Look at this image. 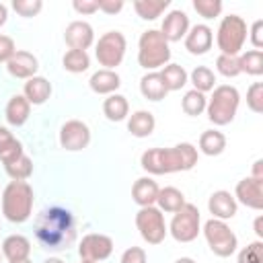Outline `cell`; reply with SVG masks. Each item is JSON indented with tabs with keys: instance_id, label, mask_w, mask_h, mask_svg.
I'll return each instance as SVG.
<instances>
[{
	"instance_id": "14",
	"label": "cell",
	"mask_w": 263,
	"mask_h": 263,
	"mask_svg": "<svg viewBox=\"0 0 263 263\" xmlns=\"http://www.w3.org/2000/svg\"><path fill=\"white\" fill-rule=\"evenodd\" d=\"M64 39L70 45V49H82V51H86L92 45V41H95V33H92V27L86 21H74V23H70L66 27Z\"/></svg>"
},
{
	"instance_id": "51",
	"label": "cell",
	"mask_w": 263,
	"mask_h": 263,
	"mask_svg": "<svg viewBox=\"0 0 263 263\" xmlns=\"http://www.w3.org/2000/svg\"><path fill=\"white\" fill-rule=\"evenodd\" d=\"M175 263H195L193 259H189V257H181V259H177Z\"/></svg>"
},
{
	"instance_id": "36",
	"label": "cell",
	"mask_w": 263,
	"mask_h": 263,
	"mask_svg": "<svg viewBox=\"0 0 263 263\" xmlns=\"http://www.w3.org/2000/svg\"><path fill=\"white\" fill-rule=\"evenodd\" d=\"M216 68L226 78H234V76L240 74V64H238V58L236 55H224V53H220L218 60H216Z\"/></svg>"
},
{
	"instance_id": "2",
	"label": "cell",
	"mask_w": 263,
	"mask_h": 263,
	"mask_svg": "<svg viewBox=\"0 0 263 263\" xmlns=\"http://www.w3.org/2000/svg\"><path fill=\"white\" fill-rule=\"evenodd\" d=\"M35 232L39 242L45 249H51V251L68 249V245L74 240L72 214L64 208H49L39 216L35 224Z\"/></svg>"
},
{
	"instance_id": "18",
	"label": "cell",
	"mask_w": 263,
	"mask_h": 263,
	"mask_svg": "<svg viewBox=\"0 0 263 263\" xmlns=\"http://www.w3.org/2000/svg\"><path fill=\"white\" fill-rule=\"evenodd\" d=\"M212 41H214V35H212V29L208 25H195L185 35V47L195 55L205 53L212 47Z\"/></svg>"
},
{
	"instance_id": "27",
	"label": "cell",
	"mask_w": 263,
	"mask_h": 263,
	"mask_svg": "<svg viewBox=\"0 0 263 263\" xmlns=\"http://www.w3.org/2000/svg\"><path fill=\"white\" fill-rule=\"evenodd\" d=\"M226 148V138L218 129H208L199 136V150L208 156H218Z\"/></svg>"
},
{
	"instance_id": "44",
	"label": "cell",
	"mask_w": 263,
	"mask_h": 263,
	"mask_svg": "<svg viewBox=\"0 0 263 263\" xmlns=\"http://www.w3.org/2000/svg\"><path fill=\"white\" fill-rule=\"evenodd\" d=\"M74 10L80 12V14H92L99 10V2L97 0H74L72 2Z\"/></svg>"
},
{
	"instance_id": "9",
	"label": "cell",
	"mask_w": 263,
	"mask_h": 263,
	"mask_svg": "<svg viewBox=\"0 0 263 263\" xmlns=\"http://www.w3.org/2000/svg\"><path fill=\"white\" fill-rule=\"evenodd\" d=\"M171 234L179 242H191L199 234V210L193 203H185L175 212L171 220Z\"/></svg>"
},
{
	"instance_id": "6",
	"label": "cell",
	"mask_w": 263,
	"mask_h": 263,
	"mask_svg": "<svg viewBox=\"0 0 263 263\" xmlns=\"http://www.w3.org/2000/svg\"><path fill=\"white\" fill-rule=\"evenodd\" d=\"M247 39V23L242 21V16L238 14H228L222 18L220 27H218V47L224 55H236Z\"/></svg>"
},
{
	"instance_id": "46",
	"label": "cell",
	"mask_w": 263,
	"mask_h": 263,
	"mask_svg": "<svg viewBox=\"0 0 263 263\" xmlns=\"http://www.w3.org/2000/svg\"><path fill=\"white\" fill-rule=\"evenodd\" d=\"M97 2H99V10L107 14H115L123 8V0H97Z\"/></svg>"
},
{
	"instance_id": "31",
	"label": "cell",
	"mask_w": 263,
	"mask_h": 263,
	"mask_svg": "<svg viewBox=\"0 0 263 263\" xmlns=\"http://www.w3.org/2000/svg\"><path fill=\"white\" fill-rule=\"evenodd\" d=\"M166 6H168V0H136L134 2L138 16H142L146 21H154L156 16H160V12Z\"/></svg>"
},
{
	"instance_id": "47",
	"label": "cell",
	"mask_w": 263,
	"mask_h": 263,
	"mask_svg": "<svg viewBox=\"0 0 263 263\" xmlns=\"http://www.w3.org/2000/svg\"><path fill=\"white\" fill-rule=\"evenodd\" d=\"M10 138H12V134H10L6 127H2V125H0V148H2Z\"/></svg>"
},
{
	"instance_id": "19",
	"label": "cell",
	"mask_w": 263,
	"mask_h": 263,
	"mask_svg": "<svg viewBox=\"0 0 263 263\" xmlns=\"http://www.w3.org/2000/svg\"><path fill=\"white\" fill-rule=\"evenodd\" d=\"M158 185L156 181L148 179V177H142L134 183L132 187V197L134 201L140 205V208H148V205H154L156 203V197H158Z\"/></svg>"
},
{
	"instance_id": "15",
	"label": "cell",
	"mask_w": 263,
	"mask_h": 263,
	"mask_svg": "<svg viewBox=\"0 0 263 263\" xmlns=\"http://www.w3.org/2000/svg\"><path fill=\"white\" fill-rule=\"evenodd\" d=\"M189 31V16L183 10H171L162 21V37L166 41H181Z\"/></svg>"
},
{
	"instance_id": "25",
	"label": "cell",
	"mask_w": 263,
	"mask_h": 263,
	"mask_svg": "<svg viewBox=\"0 0 263 263\" xmlns=\"http://www.w3.org/2000/svg\"><path fill=\"white\" fill-rule=\"evenodd\" d=\"M154 125H156V121H154V115L150 111H136V113H132V117L127 121V129L136 138L150 136L154 132Z\"/></svg>"
},
{
	"instance_id": "22",
	"label": "cell",
	"mask_w": 263,
	"mask_h": 263,
	"mask_svg": "<svg viewBox=\"0 0 263 263\" xmlns=\"http://www.w3.org/2000/svg\"><path fill=\"white\" fill-rule=\"evenodd\" d=\"M88 84L97 95H111L113 90L119 88L121 80H119V74L113 70H99L90 76Z\"/></svg>"
},
{
	"instance_id": "40",
	"label": "cell",
	"mask_w": 263,
	"mask_h": 263,
	"mask_svg": "<svg viewBox=\"0 0 263 263\" xmlns=\"http://www.w3.org/2000/svg\"><path fill=\"white\" fill-rule=\"evenodd\" d=\"M193 8L203 18H214L222 12V2L220 0H193Z\"/></svg>"
},
{
	"instance_id": "5",
	"label": "cell",
	"mask_w": 263,
	"mask_h": 263,
	"mask_svg": "<svg viewBox=\"0 0 263 263\" xmlns=\"http://www.w3.org/2000/svg\"><path fill=\"white\" fill-rule=\"evenodd\" d=\"M240 103V95L234 86L230 84H220L214 88L212 99L208 101L205 109H208V117L212 123L216 125H226L234 119L236 109Z\"/></svg>"
},
{
	"instance_id": "21",
	"label": "cell",
	"mask_w": 263,
	"mask_h": 263,
	"mask_svg": "<svg viewBox=\"0 0 263 263\" xmlns=\"http://www.w3.org/2000/svg\"><path fill=\"white\" fill-rule=\"evenodd\" d=\"M51 95V84L43 76H33L25 82V99L31 105H43Z\"/></svg>"
},
{
	"instance_id": "45",
	"label": "cell",
	"mask_w": 263,
	"mask_h": 263,
	"mask_svg": "<svg viewBox=\"0 0 263 263\" xmlns=\"http://www.w3.org/2000/svg\"><path fill=\"white\" fill-rule=\"evenodd\" d=\"M251 41L255 45V49L263 47V21H255L251 27Z\"/></svg>"
},
{
	"instance_id": "49",
	"label": "cell",
	"mask_w": 263,
	"mask_h": 263,
	"mask_svg": "<svg viewBox=\"0 0 263 263\" xmlns=\"http://www.w3.org/2000/svg\"><path fill=\"white\" fill-rule=\"evenodd\" d=\"M261 224H263V218L259 216V218L255 220V232H257V236H263V226H261Z\"/></svg>"
},
{
	"instance_id": "11",
	"label": "cell",
	"mask_w": 263,
	"mask_h": 263,
	"mask_svg": "<svg viewBox=\"0 0 263 263\" xmlns=\"http://www.w3.org/2000/svg\"><path fill=\"white\" fill-rule=\"evenodd\" d=\"M90 142V129L78 119H70L60 129V144L66 150H82Z\"/></svg>"
},
{
	"instance_id": "26",
	"label": "cell",
	"mask_w": 263,
	"mask_h": 263,
	"mask_svg": "<svg viewBox=\"0 0 263 263\" xmlns=\"http://www.w3.org/2000/svg\"><path fill=\"white\" fill-rule=\"evenodd\" d=\"M156 203H158V210L160 212H179L183 205H185V195L177 189V187H164L158 191V197H156Z\"/></svg>"
},
{
	"instance_id": "54",
	"label": "cell",
	"mask_w": 263,
	"mask_h": 263,
	"mask_svg": "<svg viewBox=\"0 0 263 263\" xmlns=\"http://www.w3.org/2000/svg\"><path fill=\"white\" fill-rule=\"evenodd\" d=\"M80 263H92V261H84V259H82V261H80Z\"/></svg>"
},
{
	"instance_id": "32",
	"label": "cell",
	"mask_w": 263,
	"mask_h": 263,
	"mask_svg": "<svg viewBox=\"0 0 263 263\" xmlns=\"http://www.w3.org/2000/svg\"><path fill=\"white\" fill-rule=\"evenodd\" d=\"M62 62H64V68H66L68 72H74V74L84 72V70L90 66V58H88V53L82 51V49H70V51H66V55H64Z\"/></svg>"
},
{
	"instance_id": "48",
	"label": "cell",
	"mask_w": 263,
	"mask_h": 263,
	"mask_svg": "<svg viewBox=\"0 0 263 263\" xmlns=\"http://www.w3.org/2000/svg\"><path fill=\"white\" fill-rule=\"evenodd\" d=\"M261 166H263V160H257L255 166H253V179H263V171H261Z\"/></svg>"
},
{
	"instance_id": "1",
	"label": "cell",
	"mask_w": 263,
	"mask_h": 263,
	"mask_svg": "<svg viewBox=\"0 0 263 263\" xmlns=\"http://www.w3.org/2000/svg\"><path fill=\"white\" fill-rule=\"evenodd\" d=\"M142 168L152 175H166L189 171L197 164V148L189 142L177 144L173 148H150L142 154Z\"/></svg>"
},
{
	"instance_id": "43",
	"label": "cell",
	"mask_w": 263,
	"mask_h": 263,
	"mask_svg": "<svg viewBox=\"0 0 263 263\" xmlns=\"http://www.w3.org/2000/svg\"><path fill=\"white\" fill-rule=\"evenodd\" d=\"M14 51H16L14 41L8 35H0V62H8L14 55Z\"/></svg>"
},
{
	"instance_id": "28",
	"label": "cell",
	"mask_w": 263,
	"mask_h": 263,
	"mask_svg": "<svg viewBox=\"0 0 263 263\" xmlns=\"http://www.w3.org/2000/svg\"><path fill=\"white\" fill-rule=\"evenodd\" d=\"M127 111H129V105H127V99H125L123 95H109V97L105 99V103H103V113H105V117L111 119V121H121V119H125Z\"/></svg>"
},
{
	"instance_id": "17",
	"label": "cell",
	"mask_w": 263,
	"mask_h": 263,
	"mask_svg": "<svg viewBox=\"0 0 263 263\" xmlns=\"http://www.w3.org/2000/svg\"><path fill=\"white\" fill-rule=\"evenodd\" d=\"M208 208L216 220H228L236 214V199H234V195H230V191L220 189V191H214L210 195Z\"/></svg>"
},
{
	"instance_id": "34",
	"label": "cell",
	"mask_w": 263,
	"mask_h": 263,
	"mask_svg": "<svg viewBox=\"0 0 263 263\" xmlns=\"http://www.w3.org/2000/svg\"><path fill=\"white\" fill-rule=\"evenodd\" d=\"M4 168H6V173H8V177H10L12 181H25V179H29L31 173H33V162H31L29 156L23 154V156H18L14 162L6 164Z\"/></svg>"
},
{
	"instance_id": "8",
	"label": "cell",
	"mask_w": 263,
	"mask_h": 263,
	"mask_svg": "<svg viewBox=\"0 0 263 263\" xmlns=\"http://www.w3.org/2000/svg\"><path fill=\"white\" fill-rule=\"evenodd\" d=\"M136 226L142 234V238L148 245H160L166 236V224H164V216L158 208L148 205V208H140V212L136 214Z\"/></svg>"
},
{
	"instance_id": "35",
	"label": "cell",
	"mask_w": 263,
	"mask_h": 263,
	"mask_svg": "<svg viewBox=\"0 0 263 263\" xmlns=\"http://www.w3.org/2000/svg\"><path fill=\"white\" fill-rule=\"evenodd\" d=\"M191 82H193L195 90H199V92H208V90L214 88V84H216V76H214V72H212L208 66H197V68L191 72Z\"/></svg>"
},
{
	"instance_id": "12",
	"label": "cell",
	"mask_w": 263,
	"mask_h": 263,
	"mask_svg": "<svg viewBox=\"0 0 263 263\" xmlns=\"http://www.w3.org/2000/svg\"><path fill=\"white\" fill-rule=\"evenodd\" d=\"M80 257L84 261H103L113 253V240L105 234H86L78 247Z\"/></svg>"
},
{
	"instance_id": "37",
	"label": "cell",
	"mask_w": 263,
	"mask_h": 263,
	"mask_svg": "<svg viewBox=\"0 0 263 263\" xmlns=\"http://www.w3.org/2000/svg\"><path fill=\"white\" fill-rule=\"evenodd\" d=\"M247 105L253 113H263V82H253L247 90Z\"/></svg>"
},
{
	"instance_id": "10",
	"label": "cell",
	"mask_w": 263,
	"mask_h": 263,
	"mask_svg": "<svg viewBox=\"0 0 263 263\" xmlns=\"http://www.w3.org/2000/svg\"><path fill=\"white\" fill-rule=\"evenodd\" d=\"M97 60L101 66H105V70H111L115 66L121 64L123 55H125V37L119 31H109L105 33L99 43H97Z\"/></svg>"
},
{
	"instance_id": "16",
	"label": "cell",
	"mask_w": 263,
	"mask_h": 263,
	"mask_svg": "<svg viewBox=\"0 0 263 263\" xmlns=\"http://www.w3.org/2000/svg\"><path fill=\"white\" fill-rule=\"evenodd\" d=\"M6 68L8 72L14 76V78H33L35 72H37V58L29 51H14V55L6 62Z\"/></svg>"
},
{
	"instance_id": "50",
	"label": "cell",
	"mask_w": 263,
	"mask_h": 263,
	"mask_svg": "<svg viewBox=\"0 0 263 263\" xmlns=\"http://www.w3.org/2000/svg\"><path fill=\"white\" fill-rule=\"evenodd\" d=\"M6 16H8V10H6L4 4H0V27L6 23Z\"/></svg>"
},
{
	"instance_id": "42",
	"label": "cell",
	"mask_w": 263,
	"mask_h": 263,
	"mask_svg": "<svg viewBox=\"0 0 263 263\" xmlns=\"http://www.w3.org/2000/svg\"><path fill=\"white\" fill-rule=\"evenodd\" d=\"M121 263H146V251L140 247H129L121 255Z\"/></svg>"
},
{
	"instance_id": "39",
	"label": "cell",
	"mask_w": 263,
	"mask_h": 263,
	"mask_svg": "<svg viewBox=\"0 0 263 263\" xmlns=\"http://www.w3.org/2000/svg\"><path fill=\"white\" fill-rule=\"evenodd\" d=\"M18 156H23V146H21V142H18L16 138H10V140L0 148V160H2L4 166H6V164H10V162H14Z\"/></svg>"
},
{
	"instance_id": "30",
	"label": "cell",
	"mask_w": 263,
	"mask_h": 263,
	"mask_svg": "<svg viewBox=\"0 0 263 263\" xmlns=\"http://www.w3.org/2000/svg\"><path fill=\"white\" fill-rule=\"evenodd\" d=\"M238 64H240V72L259 76V74H263V51L261 49H249L238 58Z\"/></svg>"
},
{
	"instance_id": "24",
	"label": "cell",
	"mask_w": 263,
	"mask_h": 263,
	"mask_svg": "<svg viewBox=\"0 0 263 263\" xmlns=\"http://www.w3.org/2000/svg\"><path fill=\"white\" fill-rule=\"evenodd\" d=\"M140 90H142V95H144L148 101H162V99L166 97V92H168L158 72H150V74L142 76V80H140Z\"/></svg>"
},
{
	"instance_id": "13",
	"label": "cell",
	"mask_w": 263,
	"mask_h": 263,
	"mask_svg": "<svg viewBox=\"0 0 263 263\" xmlns=\"http://www.w3.org/2000/svg\"><path fill=\"white\" fill-rule=\"evenodd\" d=\"M236 199L247 208L261 210L263 208V179L247 177L236 183Z\"/></svg>"
},
{
	"instance_id": "7",
	"label": "cell",
	"mask_w": 263,
	"mask_h": 263,
	"mask_svg": "<svg viewBox=\"0 0 263 263\" xmlns=\"http://www.w3.org/2000/svg\"><path fill=\"white\" fill-rule=\"evenodd\" d=\"M203 236L210 245V249L218 255V257H230L236 251V234L226 226L224 220H208L203 224Z\"/></svg>"
},
{
	"instance_id": "4",
	"label": "cell",
	"mask_w": 263,
	"mask_h": 263,
	"mask_svg": "<svg viewBox=\"0 0 263 263\" xmlns=\"http://www.w3.org/2000/svg\"><path fill=\"white\" fill-rule=\"evenodd\" d=\"M138 62L142 68L146 70H154V68H160L164 66L168 60H171V49H168V41L162 37L160 31L156 29H150V31H144L142 37H140V43H138Z\"/></svg>"
},
{
	"instance_id": "29",
	"label": "cell",
	"mask_w": 263,
	"mask_h": 263,
	"mask_svg": "<svg viewBox=\"0 0 263 263\" xmlns=\"http://www.w3.org/2000/svg\"><path fill=\"white\" fill-rule=\"evenodd\" d=\"M158 74H160V78H162L166 90H179V88L185 86V82H187V72H185L183 66H179V64H168V66H164L162 72H158Z\"/></svg>"
},
{
	"instance_id": "41",
	"label": "cell",
	"mask_w": 263,
	"mask_h": 263,
	"mask_svg": "<svg viewBox=\"0 0 263 263\" xmlns=\"http://www.w3.org/2000/svg\"><path fill=\"white\" fill-rule=\"evenodd\" d=\"M12 8L21 16H35L43 8V2L41 0H14L12 2Z\"/></svg>"
},
{
	"instance_id": "3",
	"label": "cell",
	"mask_w": 263,
	"mask_h": 263,
	"mask_svg": "<svg viewBox=\"0 0 263 263\" xmlns=\"http://www.w3.org/2000/svg\"><path fill=\"white\" fill-rule=\"evenodd\" d=\"M33 212V189L27 181H10L2 193V214L10 222H25Z\"/></svg>"
},
{
	"instance_id": "20",
	"label": "cell",
	"mask_w": 263,
	"mask_h": 263,
	"mask_svg": "<svg viewBox=\"0 0 263 263\" xmlns=\"http://www.w3.org/2000/svg\"><path fill=\"white\" fill-rule=\"evenodd\" d=\"M2 253L8 261H25L31 253V242L23 234H10L2 242Z\"/></svg>"
},
{
	"instance_id": "38",
	"label": "cell",
	"mask_w": 263,
	"mask_h": 263,
	"mask_svg": "<svg viewBox=\"0 0 263 263\" xmlns=\"http://www.w3.org/2000/svg\"><path fill=\"white\" fill-rule=\"evenodd\" d=\"M238 263H263V242L255 240L238 253Z\"/></svg>"
},
{
	"instance_id": "23",
	"label": "cell",
	"mask_w": 263,
	"mask_h": 263,
	"mask_svg": "<svg viewBox=\"0 0 263 263\" xmlns=\"http://www.w3.org/2000/svg\"><path fill=\"white\" fill-rule=\"evenodd\" d=\"M29 111H31V103L25 99V95H14L6 105V119L10 125L18 127L29 119Z\"/></svg>"
},
{
	"instance_id": "53",
	"label": "cell",
	"mask_w": 263,
	"mask_h": 263,
	"mask_svg": "<svg viewBox=\"0 0 263 263\" xmlns=\"http://www.w3.org/2000/svg\"><path fill=\"white\" fill-rule=\"evenodd\" d=\"M8 263H31L29 259H25V261H8Z\"/></svg>"
},
{
	"instance_id": "33",
	"label": "cell",
	"mask_w": 263,
	"mask_h": 263,
	"mask_svg": "<svg viewBox=\"0 0 263 263\" xmlns=\"http://www.w3.org/2000/svg\"><path fill=\"white\" fill-rule=\"evenodd\" d=\"M205 105H208L205 95L199 92V90H195V88L189 90V92H185L183 103H181V107H183V111L187 115H199V113H203L205 111Z\"/></svg>"
},
{
	"instance_id": "52",
	"label": "cell",
	"mask_w": 263,
	"mask_h": 263,
	"mask_svg": "<svg viewBox=\"0 0 263 263\" xmlns=\"http://www.w3.org/2000/svg\"><path fill=\"white\" fill-rule=\"evenodd\" d=\"M45 263H64V261H62V259H58V257H51V259H47Z\"/></svg>"
}]
</instances>
